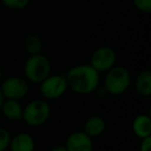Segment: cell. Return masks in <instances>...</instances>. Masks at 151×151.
<instances>
[{
  "instance_id": "cell-2",
  "label": "cell",
  "mask_w": 151,
  "mask_h": 151,
  "mask_svg": "<svg viewBox=\"0 0 151 151\" xmlns=\"http://www.w3.org/2000/svg\"><path fill=\"white\" fill-rule=\"evenodd\" d=\"M132 76L129 70L122 65H114L107 71L104 86L107 93L118 96L128 90Z\"/></svg>"
},
{
  "instance_id": "cell-1",
  "label": "cell",
  "mask_w": 151,
  "mask_h": 151,
  "mask_svg": "<svg viewBox=\"0 0 151 151\" xmlns=\"http://www.w3.org/2000/svg\"><path fill=\"white\" fill-rule=\"evenodd\" d=\"M67 86L81 95L92 93L99 87V73L90 64H80L71 67L65 73Z\"/></svg>"
},
{
  "instance_id": "cell-20",
  "label": "cell",
  "mask_w": 151,
  "mask_h": 151,
  "mask_svg": "<svg viewBox=\"0 0 151 151\" xmlns=\"http://www.w3.org/2000/svg\"><path fill=\"white\" fill-rule=\"evenodd\" d=\"M4 101H5V97H4V95H3L1 88H0V109H1V107H2L3 103H4Z\"/></svg>"
},
{
  "instance_id": "cell-3",
  "label": "cell",
  "mask_w": 151,
  "mask_h": 151,
  "mask_svg": "<svg viewBox=\"0 0 151 151\" xmlns=\"http://www.w3.org/2000/svg\"><path fill=\"white\" fill-rule=\"evenodd\" d=\"M51 62L42 53L31 55L24 64V76L30 83L40 84L51 75Z\"/></svg>"
},
{
  "instance_id": "cell-7",
  "label": "cell",
  "mask_w": 151,
  "mask_h": 151,
  "mask_svg": "<svg viewBox=\"0 0 151 151\" xmlns=\"http://www.w3.org/2000/svg\"><path fill=\"white\" fill-rule=\"evenodd\" d=\"M117 55L112 48L103 46L97 48L92 53L90 58V65L99 73H107L115 65Z\"/></svg>"
},
{
  "instance_id": "cell-17",
  "label": "cell",
  "mask_w": 151,
  "mask_h": 151,
  "mask_svg": "<svg viewBox=\"0 0 151 151\" xmlns=\"http://www.w3.org/2000/svg\"><path fill=\"white\" fill-rule=\"evenodd\" d=\"M134 6L143 14H149L151 12V0H132Z\"/></svg>"
},
{
  "instance_id": "cell-15",
  "label": "cell",
  "mask_w": 151,
  "mask_h": 151,
  "mask_svg": "<svg viewBox=\"0 0 151 151\" xmlns=\"http://www.w3.org/2000/svg\"><path fill=\"white\" fill-rule=\"evenodd\" d=\"M1 3L9 9L21 11L29 5L30 0H1Z\"/></svg>"
},
{
  "instance_id": "cell-6",
  "label": "cell",
  "mask_w": 151,
  "mask_h": 151,
  "mask_svg": "<svg viewBox=\"0 0 151 151\" xmlns=\"http://www.w3.org/2000/svg\"><path fill=\"white\" fill-rule=\"evenodd\" d=\"M0 88L5 99L21 101L29 92V83L25 78L9 77L3 81Z\"/></svg>"
},
{
  "instance_id": "cell-19",
  "label": "cell",
  "mask_w": 151,
  "mask_h": 151,
  "mask_svg": "<svg viewBox=\"0 0 151 151\" xmlns=\"http://www.w3.org/2000/svg\"><path fill=\"white\" fill-rule=\"evenodd\" d=\"M50 151H67V149L65 147V145H56Z\"/></svg>"
},
{
  "instance_id": "cell-10",
  "label": "cell",
  "mask_w": 151,
  "mask_h": 151,
  "mask_svg": "<svg viewBox=\"0 0 151 151\" xmlns=\"http://www.w3.org/2000/svg\"><path fill=\"white\" fill-rule=\"evenodd\" d=\"M106 129V121L101 116L93 115L88 117L84 122L83 132L90 138L94 139L101 136Z\"/></svg>"
},
{
  "instance_id": "cell-8",
  "label": "cell",
  "mask_w": 151,
  "mask_h": 151,
  "mask_svg": "<svg viewBox=\"0 0 151 151\" xmlns=\"http://www.w3.org/2000/svg\"><path fill=\"white\" fill-rule=\"evenodd\" d=\"M64 145L67 151H93L92 138L83 130L71 132L66 138Z\"/></svg>"
},
{
  "instance_id": "cell-12",
  "label": "cell",
  "mask_w": 151,
  "mask_h": 151,
  "mask_svg": "<svg viewBox=\"0 0 151 151\" xmlns=\"http://www.w3.org/2000/svg\"><path fill=\"white\" fill-rule=\"evenodd\" d=\"M3 116L11 121H20L23 115V107L20 104V101L14 99H5L2 107L0 109Z\"/></svg>"
},
{
  "instance_id": "cell-11",
  "label": "cell",
  "mask_w": 151,
  "mask_h": 151,
  "mask_svg": "<svg viewBox=\"0 0 151 151\" xmlns=\"http://www.w3.org/2000/svg\"><path fill=\"white\" fill-rule=\"evenodd\" d=\"M132 130L141 140L151 137V118L146 114L138 115L132 121Z\"/></svg>"
},
{
  "instance_id": "cell-14",
  "label": "cell",
  "mask_w": 151,
  "mask_h": 151,
  "mask_svg": "<svg viewBox=\"0 0 151 151\" xmlns=\"http://www.w3.org/2000/svg\"><path fill=\"white\" fill-rule=\"evenodd\" d=\"M24 49L26 52L31 55L40 54L42 51V40L37 34H29L24 40Z\"/></svg>"
},
{
  "instance_id": "cell-9",
  "label": "cell",
  "mask_w": 151,
  "mask_h": 151,
  "mask_svg": "<svg viewBox=\"0 0 151 151\" xmlns=\"http://www.w3.org/2000/svg\"><path fill=\"white\" fill-rule=\"evenodd\" d=\"M9 149L11 151H34L35 142L27 132H19L12 137Z\"/></svg>"
},
{
  "instance_id": "cell-5",
  "label": "cell",
  "mask_w": 151,
  "mask_h": 151,
  "mask_svg": "<svg viewBox=\"0 0 151 151\" xmlns=\"http://www.w3.org/2000/svg\"><path fill=\"white\" fill-rule=\"evenodd\" d=\"M68 89L65 75H50L40 83V92L46 99H57Z\"/></svg>"
},
{
  "instance_id": "cell-18",
  "label": "cell",
  "mask_w": 151,
  "mask_h": 151,
  "mask_svg": "<svg viewBox=\"0 0 151 151\" xmlns=\"http://www.w3.org/2000/svg\"><path fill=\"white\" fill-rule=\"evenodd\" d=\"M139 151H151V137L141 140Z\"/></svg>"
},
{
  "instance_id": "cell-13",
  "label": "cell",
  "mask_w": 151,
  "mask_h": 151,
  "mask_svg": "<svg viewBox=\"0 0 151 151\" xmlns=\"http://www.w3.org/2000/svg\"><path fill=\"white\" fill-rule=\"evenodd\" d=\"M134 87L139 95L143 97L151 96V71L149 69H145L138 73Z\"/></svg>"
},
{
  "instance_id": "cell-16",
  "label": "cell",
  "mask_w": 151,
  "mask_h": 151,
  "mask_svg": "<svg viewBox=\"0 0 151 151\" xmlns=\"http://www.w3.org/2000/svg\"><path fill=\"white\" fill-rule=\"evenodd\" d=\"M11 139L12 136L9 130L0 126V151H6L9 149Z\"/></svg>"
},
{
  "instance_id": "cell-4",
  "label": "cell",
  "mask_w": 151,
  "mask_h": 151,
  "mask_svg": "<svg viewBox=\"0 0 151 151\" xmlns=\"http://www.w3.org/2000/svg\"><path fill=\"white\" fill-rule=\"evenodd\" d=\"M51 115V107L45 99H33L23 108L22 120L27 125L40 126L45 124Z\"/></svg>"
},
{
  "instance_id": "cell-21",
  "label": "cell",
  "mask_w": 151,
  "mask_h": 151,
  "mask_svg": "<svg viewBox=\"0 0 151 151\" xmlns=\"http://www.w3.org/2000/svg\"><path fill=\"white\" fill-rule=\"evenodd\" d=\"M1 77H2V68L0 66V80H1Z\"/></svg>"
}]
</instances>
